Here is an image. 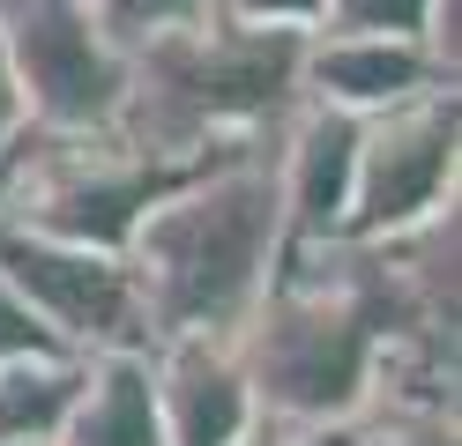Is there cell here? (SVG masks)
<instances>
[{
	"instance_id": "cell-3",
	"label": "cell",
	"mask_w": 462,
	"mask_h": 446,
	"mask_svg": "<svg viewBox=\"0 0 462 446\" xmlns=\"http://www.w3.org/2000/svg\"><path fill=\"white\" fill-rule=\"evenodd\" d=\"M164 187L171 171H157L120 127H97V134L23 127L0 149V223L60 238V246H90V253H120L142 208Z\"/></svg>"
},
{
	"instance_id": "cell-5",
	"label": "cell",
	"mask_w": 462,
	"mask_h": 446,
	"mask_svg": "<svg viewBox=\"0 0 462 446\" xmlns=\"http://www.w3.org/2000/svg\"><path fill=\"white\" fill-rule=\"evenodd\" d=\"M455 89L395 105L381 119H358V171H351V216L343 238H402L455 208Z\"/></svg>"
},
{
	"instance_id": "cell-6",
	"label": "cell",
	"mask_w": 462,
	"mask_h": 446,
	"mask_svg": "<svg viewBox=\"0 0 462 446\" xmlns=\"http://www.w3.org/2000/svg\"><path fill=\"white\" fill-rule=\"evenodd\" d=\"M0 276L15 297L45 320V335L68 357H105V350H150V320H142V290L120 253L60 246V238L0 223Z\"/></svg>"
},
{
	"instance_id": "cell-7",
	"label": "cell",
	"mask_w": 462,
	"mask_h": 446,
	"mask_svg": "<svg viewBox=\"0 0 462 446\" xmlns=\"http://www.w3.org/2000/svg\"><path fill=\"white\" fill-rule=\"evenodd\" d=\"M150 379H157V416H164L171 446H239L262 424L239 327H201V335L150 342Z\"/></svg>"
},
{
	"instance_id": "cell-1",
	"label": "cell",
	"mask_w": 462,
	"mask_h": 446,
	"mask_svg": "<svg viewBox=\"0 0 462 446\" xmlns=\"http://www.w3.org/2000/svg\"><path fill=\"white\" fill-rule=\"evenodd\" d=\"M120 260L142 290L150 342L201 335V327H246L283 260V194L269 149L171 178L127 231Z\"/></svg>"
},
{
	"instance_id": "cell-12",
	"label": "cell",
	"mask_w": 462,
	"mask_h": 446,
	"mask_svg": "<svg viewBox=\"0 0 462 446\" xmlns=\"http://www.w3.org/2000/svg\"><path fill=\"white\" fill-rule=\"evenodd\" d=\"M313 446H455V409L365 395V409L351 416V424L328 432V439H313Z\"/></svg>"
},
{
	"instance_id": "cell-8",
	"label": "cell",
	"mask_w": 462,
	"mask_h": 446,
	"mask_svg": "<svg viewBox=\"0 0 462 446\" xmlns=\"http://www.w3.org/2000/svg\"><path fill=\"white\" fill-rule=\"evenodd\" d=\"M269 164H276V194H283V246H328V238H343L351 171H358V119L299 97V112L283 119V134L269 149Z\"/></svg>"
},
{
	"instance_id": "cell-17",
	"label": "cell",
	"mask_w": 462,
	"mask_h": 446,
	"mask_svg": "<svg viewBox=\"0 0 462 446\" xmlns=\"http://www.w3.org/2000/svg\"><path fill=\"white\" fill-rule=\"evenodd\" d=\"M23 134V97H15V75H8V45H0V149Z\"/></svg>"
},
{
	"instance_id": "cell-11",
	"label": "cell",
	"mask_w": 462,
	"mask_h": 446,
	"mask_svg": "<svg viewBox=\"0 0 462 446\" xmlns=\"http://www.w3.org/2000/svg\"><path fill=\"white\" fill-rule=\"evenodd\" d=\"M82 387V357H31L0 365V446L8 439H60Z\"/></svg>"
},
{
	"instance_id": "cell-19",
	"label": "cell",
	"mask_w": 462,
	"mask_h": 446,
	"mask_svg": "<svg viewBox=\"0 0 462 446\" xmlns=\"http://www.w3.org/2000/svg\"><path fill=\"white\" fill-rule=\"evenodd\" d=\"M8 446H52V439H8Z\"/></svg>"
},
{
	"instance_id": "cell-9",
	"label": "cell",
	"mask_w": 462,
	"mask_h": 446,
	"mask_svg": "<svg viewBox=\"0 0 462 446\" xmlns=\"http://www.w3.org/2000/svg\"><path fill=\"white\" fill-rule=\"evenodd\" d=\"M425 89H455V82L432 68L418 38H306L299 59V97L343 119H381Z\"/></svg>"
},
{
	"instance_id": "cell-16",
	"label": "cell",
	"mask_w": 462,
	"mask_h": 446,
	"mask_svg": "<svg viewBox=\"0 0 462 446\" xmlns=\"http://www.w3.org/2000/svg\"><path fill=\"white\" fill-rule=\"evenodd\" d=\"M31 357H68V350L45 335V320L15 297L8 276H0V365H31Z\"/></svg>"
},
{
	"instance_id": "cell-14",
	"label": "cell",
	"mask_w": 462,
	"mask_h": 446,
	"mask_svg": "<svg viewBox=\"0 0 462 446\" xmlns=\"http://www.w3.org/2000/svg\"><path fill=\"white\" fill-rule=\"evenodd\" d=\"M440 0H321V30L313 38H418Z\"/></svg>"
},
{
	"instance_id": "cell-4",
	"label": "cell",
	"mask_w": 462,
	"mask_h": 446,
	"mask_svg": "<svg viewBox=\"0 0 462 446\" xmlns=\"http://www.w3.org/2000/svg\"><path fill=\"white\" fill-rule=\"evenodd\" d=\"M0 45L23 97V127L97 134L127 105V52L82 0H0Z\"/></svg>"
},
{
	"instance_id": "cell-2",
	"label": "cell",
	"mask_w": 462,
	"mask_h": 446,
	"mask_svg": "<svg viewBox=\"0 0 462 446\" xmlns=\"http://www.w3.org/2000/svg\"><path fill=\"white\" fill-rule=\"evenodd\" d=\"M299 59H306V38L231 30L209 15L194 30H171V38L127 52V105L112 127L171 178L276 149L283 119L299 112Z\"/></svg>"
},
{
	"instance_id": "cell-10",
	"label": "cell",
	"mask_w": 462,
	"mask_h": 446,
	"mask_svg": "<svg viewBox=\"0 0 462 446\" xmlns=\"http://www.w3.org/2000/svg\"><path fill=\"white\" fill-rule=\"evenodd\" d=\"M52 446H171L164 416H157V379H150V350H105L82 357V387L75 409Z\"/></svg>"
},
{
	"instance_id": "cell-15",
	"label": "cell",
	"mask_w": 462,
	"mask_h": 446,
	"mask_svg": "<svg viewBox=\"0 0 462 446\" xmlns=\"http://www.w3.org/2000/svg\"><path fill=\"white\" fill-rule=\"evenodd\" d=\"M217 23H231V30H283V38H313V30H321V0H217Z\"/></svg>"
},
{
	"instance_id": "cell-18",
	"label": "cell",
	"mask_w": 462,
	"mask_h": 446,
	"mask_svg": "<svg viewBox=\"0 0 462 446\" xmlns=\"http://www.w3.org/2000/svg\"><path fill=\"white\" fill-rule=\"evenodd\" d=\"M239 446H306V439H299V432H283V424H269V416H262V424H254V432H246Z\"/></svg>"
},
{
	"instance_id": "cell-13",
	"label": "cell",
	"mask_w": 462,
	"mask_h": 446,
	"mask_svg": "<svg viewBox=\"0 0 462 446\" xmlns=\"http://www.w3.org/2000/svg\"><path fill=\"white\" fill-rule=\"evenodd\" d=\"M97 15V30L120 52H142L150 38H171V30H194L217 15V0H82Z\"/></svg>"
},
{
	"instance_id": "cell-20",
	"label": "cell",
	"mask_w": 462,
	"mask_h": 446,
	"mask_svg": "<svg viewBox=\"0 0 462 446\" xmlns=\"http://www.w3.org/2000/svg\"><path fill=\"white\" fill-rule=\"evenodd\" d=\"M306 446H313V439H306Z\"/></svg>"
}]
</instances>
